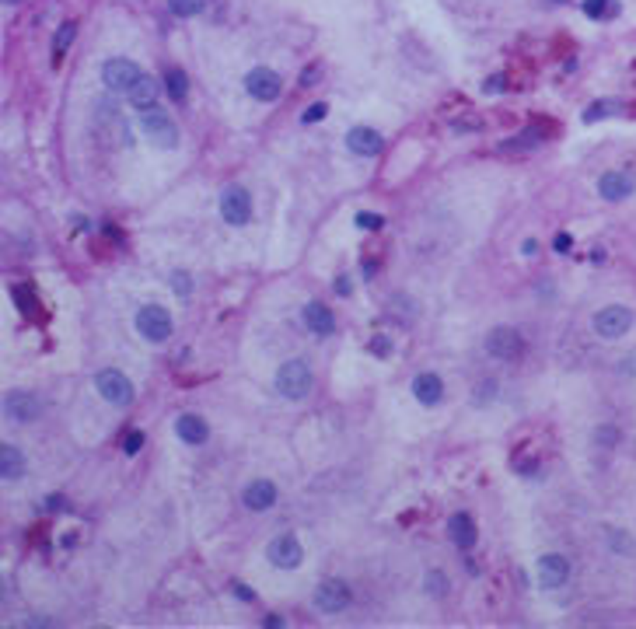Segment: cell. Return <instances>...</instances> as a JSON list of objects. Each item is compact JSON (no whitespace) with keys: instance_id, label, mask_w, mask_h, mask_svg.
<instances>
[{"instance_id":"6da1fadb","label":"cell","mask_w":636,"mask_h":629,"mask_svg":"<svg viewBox=\"0 0 636 629\" xmlns=\"http://www.w3.org/2000/svg\"><path fill=\"white\" fill-rule=\"evenodd\" d=\"M273 385H276V392H280L283 399L301 402V399L311 392L315 378H311V367H308L304 361H287V364H280V371H276Z\"/></svg>"},{"instance_id":"7a4b0ae2","label":"cell","mask_w":636,"mask_h":629,"mask_svg":"<svg viewBox=\"0 0 636 629\" xmlns=\"http://www.w3.org/2000/svg\"><path fill=\"white\" fill-rule=\"evenodd\" d=\"M140 130H144V137L154 144V147H161V151H172V147H179V126L172 123V116L168 112H161L158 105L154 109H140Z\"/></svg>"},{"instance_id":"3957f363","label":"cell","mask_w":636,"mask_h":629,"mask_svg":"<svg viewBox=\"0 0 636 629\" xmlns=\"http://www.w3.org/2000/svg\"><path fill=\"white\" fill-rule=\"evenodd\" d=\"M140 77H144V70H140L133 60L112 56V60L102 63V84H105L109 91H116V95H130L133 84H137Z\"/></svg>"},{"instance_id":"277c9868","label":"cell","mask_w":636,"mask_h":629,"mask_svg":"<svg viewBox=\"0 0 636 629\" xmlns=\"http://www.w3.org/2000/svg\"><path fill=\"white\" fill-rule=\"evenodd\" d=\"M95 388H98V395H102L109 406H119V409L130 406L133 395H137V392H133V381H130L123 371H116V367H105V371L95 378Z\"/></svg>"},{"instance_id":"5b68a950","label":"cell","mask_w":636,"mask_h":629,"mask_svg":"<svg viewBox=\"0 0 636 629\" xmlns=\"http://www.w3.org/2000/svg\"><path fill=\"white\" fill-rule=\"evenodd\" d=\"M137 333L151 343H165L172 336V314L161 304H144L137 311Z\"/></svg>"},{"instance_id":"8992f818","label":"cell","mask_w":636,"mask_h":629,"mask_svg":"<svg viewBox=\"0 0 636 629\" xmlns=\"http://www.w3.org/2000/svg\"><path fill=\"white\" fill-rule=\"evenodd\" d=\"M633 329V311L626 304H608L594 314V333L601 340H619Z\"/></svg>"},{"instance_id":"52a82bcc","label":"cell","mask_w":636,"mask_h":629,"mask_svg":"<svg viewBox=\"0 0 636 629\" xmlns=\"http://www.w3.org/2000/svg\"><path fill=\"white\" fill-rule=\"evenodd\" d=\"M266 559L276 566V570H297L301 559H304V549L297 542V535H276L269 545H266Z\"/></svg>"},{"instance_id":"ba28073f","label":"cell","mask_w":636,"mask_h":629,"mask_svg":"<svg viewBox=\"0 0 636 629\" xmlns=\"http://www.w3.org/2000/svg\"><path fill=\"white\" fill-rule=\"evenodd\" d=\"M245 91H248L255 102H276L280 91H283V81H280L276 70L255 67V70H248V77H245Z\"/></svg>"},{"instance_id":"9c48e42d","label":"cell","mask_w":636,"mask_h":629,"mask_svg":"<svg viewBox=\"0 0 636 629\" xmlns=\"http://www.w3.org/2000/svg\"><path fill=\"white\" fill-rule=\"evenodd\" d=\"M220 217H224L227 224H234V227L248 224V217H252V196H248L241 185H227V189L220 192Z\"/></svg>"},{"instance_id":"30bf717a","label":"cell","mask_w":636,"mask_h":629,"mask_svg":"<svg viewBox=\"0 0 636 629\" xmlns=\"http://www.w3.org/2000/svg\"><path fill=\"white\" fill-rule=\"evenodd\" d=\"M486 354L490 357H497V361H521V354H524V340H521V333L517 329H493L490 336H486Z\"/></svg>"},{"instance_id":"8fae6325","label":"cell","mask_w":636,"mask_h":629,"mask_svg":"<svg viewBox=\"0 0 636 629\" xmlns=\"http://www.w3.org/2000/svg\"><path fill=\"white\" fill-rule=\"evenodd\" d=\"M350 601H354V598H350V587H347L343 580H326V584H318V591H315V608L326 612V615L347 612Z\"/></svg>"},{"instance_id":"7c38bea8","label":"cell","mask_w":636,"mask_h":629,"mask_svg":"<svg viewBox=\"0 0 636 629\" xmlns=\"http://www.w3.org/2000/svg\"><path fill=\"white\" fill-rule=\"evenodd\" d=\"M566 580H570V559L559 556V552H545V556L538 559V587L556 591V587H563Z\"/></svg>"},{"instance_id":"4fadbf2b","label":"cell","mask_w":636,"mask_h":629,"mask_svg":"<svg viewBox=\"0 0 636 629\" xmlns=\"http://www.w3.org/2000/svg\"><path fill=\"white\" fill-rule=\"evenodd\" d=\"M39 413H43V406H39V399L32 392H8L4 395V416L8 420L32 423V420H39Z\"/></svg>"},{"instance_id":"5bb4252c","label":"cell","mask_w":636,"mask_h":629,"mask_svg":"<svg viewBox=\"0 0 636 629\" xmlns=\"http://www.w3.org/2000/svg\"><path fill=\"white\" fill-rule=\"evenodd\" d=\"M347 147H350L357 158H374V154L385 147V137H381L378 130H371V126H354V130L347 133Z\"/></svg>"},{"instance_id":"9a60e30c","label":"cell","mask_w":636,"mask_h":629,"mask_svg":"<svg viewBox=\"0 0 636 629\" xmlns=\"http://www.w3.org/2000/svg\"><path fill=\"white\" fill-rule=\"evenodd\" d=\"M633 189H636V179H633L629 172H605L601 182H598V192H601L605 199H612V203L629 199Z\"/></svg>"},{"instance_id":"2e32d148","label":"cell","mask_w":636,"mask_h":629,"mask_svg":"<svg viewBox=\"0 0 636 629\" xmlns=\"http://www.w3.org/2000/svg\"><path fill=\"white\" fill-rule=\"evenodd\" d=\"M304 326L311 329V336H333L336 333V314H333V308L311 301L304 308Z\"/></svg>"},{"instance_id":"e0dca14e","label":"cell","mask_w":636,"mask_h":629,"mask_svg":"<svg viewBox=\"0 0 636 629\" xmlns=\"http://www.w3.org/2000/svg\"><path fill=\"white\" fill-rule=\"evenodd\" d=\"M241 503L248 507V510H269L273 503H276V486L269 483V479H255V483H248L245 486V493H241Z\"/></svg>"},{"instance_id":"ac0fdd59","label":"cell","mask_w":636,"mask_h":629,"mask_svg":"<svg viewBox=\"0 0 636 629\" xmlns=\"http://www.w3.org/2000/svg\"><path fill=\"white\" fill-rule=\"evenodd\" d=\"M175 434H179V441H186V444H203L206 437H210V427H206V420L203 416H196V413H186V416H179L175 420Z\"/></svg>"},{"instance_id":"d6986e66","label":"cell","mask_w":636,"mask_h":629,"mask_svg":"<svg viewBox=\"0 0 636 629\" xmlns=\"http://www.w3.org/2000/svg\"><path fill=\"white\" fill-rule=\"evenodd\" d=\"M413 395H416V402H423V406H437V402L444 399V385H441L437 374L423 371V374L413 378Z\"/></svg>"},{"instance_id":"ffe728a7","label":"cell","mask_w":636,"mask_h":629,"mask_svg":"<svg viewBox=\"0 0 636 629\" xmlns=\"http://www.w3.org/2000/svg\"><path fill=\"white\" fill-rule=\"evenodd\" d=\"M448 535H451V542L462 549V552H469L472 545H476V524H472V517L469 514H451V521H448Z\"/></svg>"},{"instance_id":"44dd1931","label":"cell","mask_w":636,"mask_h":629,"mask_svg":"<svg viewBox=\"0 0 636 629\" xmlns=\"http://www.w3.org/2000/svg\"><path fill=\"white\" fill-rule=\"evenodd\" d=\"M0 476H4L8 483H18L25 476V455H22V448H15V444L0 448Z\"/></svg>"},{"instance_id":"7402d4cb","label":"cell","mask_w":636,"mask_h":629,"mask_svg":"<svg viewBox=\"0 0 636 629\" xmlns=\"http://www.w3.org/2000/svg\"><path fill=\"white\" fill-rule=\"evenodd\" d=\"M126 98H130V105H133L137 112H140V109H154V105H158V84L144 74V77L133 84V91H130Z\"/></svg>"},{"instance_id":"603a6c76","label":"cell","mask_w":636,"mask_h":629,"mask_svg":"<svg viewBox=\"0 0 636 629\" xmlns=\"http://www.w3.org/2000/svg\"><path fill=\"white\" fill-rule=\"evenodd\" d=\"M538 144H542V133H538V130H524V133L503 140V144H500V154H524V151H535Z\"/></svg>"},{"instance_id":"cb8c5ba5","label":"cell","mask_w":636,"mask_h":629,"mask_svg":"<svg viewBox=\"0 0 636 629\" xmlns=\"http://www.w3.org/2000/svg\"><path fill=\"white\" fill-rule=\"evenodd\" d=\"M165 91H168L172 102H186V95H189V77H186L179 67H168V70H165Z\"/></svg>"},{"instance_id":"d4e9b609","label":"cell","mask_w":636,"mask_h":629,"mask_svg":"<svg viewBox=\"0 0 636 629\" xmlns=\"http://www.w3.org/2000/svg\"><path fill=\"white\" fill-rule=\"evenodd\" d=\"M584 15L587 18H615L619 0H584Z\"/></svg>"},{"instance_id":"484cf974","label":"cell","mask_w":636,"mask_h":629,"mask_svg":"<svg viewBox=\"0 0 636 629\" xmlns=\"http://www.w3.org/2000/svg\"><path fill=\"white\" fill-rule=\"evenodd\" d=\"M622 105L619 102H612V98H605V102H591L587 109H584V123L591 126V123H598V119H605V116H612V112H619Z\"/></svg>"},{"instance_id":"4316f807","label":"cell","mask_w":636,"mask_h":629,"mask_svg":"<svg viewBox=\"0 0 636 629\" xmlns=\"http://www.w3.org/2000/svg\"><path fill=\"white\" fill-rule=\"evenodd\" d=\"M206 8V0H168V11L175 18H196Z\"/></svg>"},{"instance_id":"83f0119b","label":"cell","mask_w":636,"mask_h":629,"mask_svg":"<svg viewBox=\"0 0 636 629\" xmlns=\"http://www.w3.org/2000/svg\"><path fill=\"white\" fill-rule=\"evenodd\" d=\"M74 36H77V25H74V22H67V25L56 32V39H53V56H56V63L63 60V53H67V46L74 43Z\"/></svg>"},{"instance_id":"f1b7e54d","label":"cell","mask_w":636,"mask_h":629,"mask_svg":"<svg viewBox=\"0 0 636 629\" xmlns=\"http://www.w3.org/2000/svg\"><path fill=\"white\" fill-rule=\"evenodd\" d=\"M11 294H15V304H18V311H22V314H36L39 301H36V294H32L29 287H15Z\"/></svg>"},{"instance_id":"f546056e","label":"cell","mask_w":636,"mask_h":629,"mask_svg":"<svg viewBox=\"0 0 636 629\" xmlns=\"http://www.w3.org/2000/svg\"><path fill=\"white\" fill-rule=\"evenodd\" d=\"M608 545H612V552H622V556L633 552V538L626 531H615V528H608Z\"/></svg>"},{"instance_id":"4dcf8cb0","label":"cell","mask_w":636,"mask_h":629,"mask_svg":"<svg viewBox=\"0 0 636 629\" xmlns=\"http://www.w3.org/2000/svg\"><path fill=\"white\" fill-rule=\"evenodd\" d=\"M381 224H385L381 213H357V227H364V231H381Z\"/></svg>"},{"instance_id":"1f68e13d","label":"cell","mask_w":636,"mask_h":629,"mask_svg":"<svg viewBox=\"0 0 636 629\" xmlns=\"http://www.w3.org/2000/svg\"><path fill=\"white\" fill-rule=\"evenodd\" d=\"M493 392H497V381H483V385H476V406H486L490 399H493Z\"/></svg>"},{"instance_id":"d6a6232c","label":"cell","mask_w":636,"mask_h":629,"mask_svg":"<svg viewBox=\"0 0 636 629\" xmlns=\"http://www.w3.org/2000/svg\"><path fill=\"white\" fill-rule=\"evenodd\" d=\"M326 112H329V105L315 102L311 109H304V116H301V119H304V123H322V119H326Z\"/></svg>"},{"instance_id":"836d02e7","label":"cell","mask_w":636,"mask_h":629,"mask_svg":"<svg viewBox=\"0 0 636 629\" xmlns=\"http://www.w3.org/2000/svg\"><path fill=\"white\" fill-rule=\"evenodd\" d=\"M172 287H175V290L186 297V294L192 290V280H189V273H182V269H179V273H172Z\"/></svg>"},{"instance_id":"e575fe53","label":"cell","mask_w":636,"mask_h":629,"mask_svg":"<svg viewBox=\"0 0 636 629\" xmlns=\"http://www.w3.org/2000/svg\"><path fill=\"white\" fill-rule=\"evenodd\" d=\"M140 448H144V430H133V434L123 441V451H126V455H137Z\"/></svg>"},{"instance_id":"d590c367","label":"cell","mask_w":636,"mask_h":629,"mask_svg":"<svg viewBox=\"0 0 636 629\" xmlns=\"http://www.w3.org/2000/svg\"><path fill=\"white\" fill-rule=\"evenodd\" d=\"M427 591H430L434 598H441V594H444V577H441V573H430V577H427Z\"/></svg>"},{"instance_id":"8d00e7d4","label":"cell","mask_w":636,"mask_h":629,"mask_svg":"<svg viewBox=\"0 0 636 629\" xmlns=\"http://www.w3.org/2000/svg\"><path fill=\"white\" fill-rule=\"evenodd\" d=\"M392 350V343H388V336H374L371 340V354H378V357H385Z\"/></svg>"},{"instance_id":"74e56055","label":"cell","mask_w":636,"mask_h":629,"mask_svg":"<svg viewBox=\"0 0 636 629\" xmlns=\"http://www.w3.org/2000/svg\"><path fill=\"white\" fill-rule=\"evenodd\" d=\"M552 248L559 252V255H566L570 248H573V238L570 234H556V241H552Z\"/></svg>"},{"instance_id":"f35d334b","label":"cell","mask_w":636,"mask_h":629,"mask_svg":"<svg viewBox=\"0 0 636 629\" xmlns=\"http://www.w3.org/2000/svg\"><path fill=\"white\" fill-rule=\"evenodd\" d=\"M486 91H490V95H500V91H503V77H500V74L490 77V81H486Z\"/></svg>"},{"instance_id":"ab89813d","label":"cell","mask_w":636,"mask_h":629,"mask_svg":"<svg viewBox=\"0 0 636 629\" xmlns=\"http://www.w3.org/2000/svg\"><path fill=\"white\" fill-rule=\"evenodd\" d=\"M594 437H598V441H601L605 448H608V444H615V430H608V427H601V430H598Z\"/></svg>"},{"instance_id":"60d3db41","label":"cell","mask_w":636,"mask_h":629,"mask_svg":"<svg viewBox=\"0 0 636 629\" xmlns=\"http://www.w3.org/2000/svg\"><path fill=\"white\" fill-rule=\"evenodd\" d=\"M63 507H67L63 497H50V500H46V510H50V514H56V510H63Z\"/></svg>"},{"instance_id":"b9f144b4","label":"cell","mask_w":636,"mask_h":629,"mask_svg":"<svg viewBox=\"0 0 636 629\" xmlns=\"http://www.w3.org/2000/svg\"><path fill=\"white\" fill-rule=\"evenodd\" d=\"M234 594H238L241 601H255V594H252V591H248L245 584H234Z\"/></svg>"},{"instance_id":"7bdbcfd3","label":"cell","mask_w":636,"mask_h":629,"mask_svg":"<svg viewBox=\"0 0 636 629\" xmlns=\"http://www.w3.org/2000/svg\"><path fill=\"white\" fill-rule=\"evenodd\" d=\"M336 294H343V297L350 294V280H347V276H340V280H336Z\"/></svg>"},{"instance_id":"ee69618b","label":"cell","mask_w":636,"mask_h":629,"mask_svg":"<svg viewBox=\"0 0 636 629\" xmlns=\"http://www.w3.org/2000/svg\"><path fill=\"white\" fill-rule=\"evenodd\" d=\"M262 626H269V629H280V626H283V619H280V615H266V619H262Z\"/></svg>"},{"instance_id":"f6af8a7d","label":"cell","mask_w":636,"mask_h":629,"mask_svg":"<svg viewBox=\"0 0 636 629\" xmlns=\"http://www.w3.org/2000/svg\"><path fill=\"white\" fill-rule=\"evenodd\" d=\"M521 248H524V255H535V252H538V241H535V238H528Z\"/></svg>"},{"instance_id":"bcb514c9","label":"cell","mask_w":636,"mask_h":629,"mask_svg":"<svg viewBox=\"0 0 636 629\" xmlns=\"http://www.w3.org/2000/svg\"><path fill=\"white\" fill-rule=\"evenodd\" d=\"M517 469H521V472H524V476H531V472H538V462H521V465H517Z\"/></svg>"},{"instance_id":"7dc6e473","label":"cell","mask_w":636,"mask_h":629,"mask_svg":"<svg viewBox=\"0 0 636 629\" xmlns=\"http://www.w3.org/2000/svg\"><path fill=\"white\" fill-rule=\"evenodd\" d=\"M315 77H318V70H304V74H301V84H304V88H308V84H311V81H315Z\"/></svg>"},{"instance_id":"c3c4849f","label":"cell","mask_w":636,"mask_h":629,"mask_svg":"<svg viewBox=\"0 0 636 629\" xmlns=\"http://www.w3.org/2000/svg\"><path fill=\"white\" fill-rule=\"evenodd\" d=\"M4 4H22V0H4Z\"/></svg>"}]
</instances>
